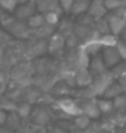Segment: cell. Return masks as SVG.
I'll list each match as a JSON object with an SVG mask.
<instances>
[{
    "label": "cell",
    "mask_w": 126,
    "mask_h": 133,
    "mask_svg": "<svg viewBox=\"0 0 126 133\" xmlns=\"http://www.w3.org/2000/svg\"><path fill=\"white\" fill-rule=\"evenodd\" d=\"M105 22L108 24L109 32L119 36L121 29L126 26V5L113 11H108L105 15Z\"/></svg>",
    "instance_id": "obj_1"
},
{
    "label": "cell",
    "mask_w": 126,
    "mask_h": 133,
    "mask_svg": "<svg viewBox=\"0 0 126 133\" xmlns=\"http://www.w3.org/2000/svg\"><path fill=\"white\" fill-rule=\"evenodd\" d=\"M100 56L106 69H114L122 61L115 46H103Z\"/></svg>",
    "instance_id": "obj_2"
},
{
    "label": "cell",
    "mask_w": 126,
    "mask_h": 133,
    "mask_svg": "<svg viewBox=\"0 0 126 133\" xmlns=\"http://www.w3.org/2000/svg\"><path fill=\"white\" fill-rule=\"evenodd\" d=\"M37 12V5L32 1H24V3H18L16 9L14 10V15L17 20L27 21L29 17Z\"/></svg>",
    "instance_id": "obj_3"
},
{
    "label": "cell",
    "mask_w": 126,
    "mask_h": 133,
    "mask_svg": "<svg viewBox=\"0 0 126 133\" xmlns=\"http://www.w3.org/2000/svg\"><path fill=\"white\" fill-rule=\"evenodd\" d=\"M58 108L62 112H65L66 115H70V116H77V115L82 114L80 104L72 99H69V98H64V99L58 100Z\"/></svg>",
    "instance_id": "obj_4"
},
{
    "label": "cell",
    "mask_w": 126,
    "mask_h": 133,
    "mask_svg": "<svg viewBox=\"0 0 126 133\" xmlns=\"http://www.w3.org/2000/svg\"><path fill=\"white\" fill-rule=\"evenodd\" d=\"M81 111L90 118H98L100 116V111L98 109L97 100H83V103H78Z\"/></svg>",
    "instance_id": "obj_5"
},
{
    "label": "cell",
    "mask_w": 126,
    "mask_h": 133,
    "mask_svg": "<svg viewBox=\"0 0 126 133\" xmlns=\"http://www.w3.org/2000/svg\"><path fill=\"white\" fill-rule=\"evenodd\" d=\"M113 82V78L111 76H105V73L103 72L100 75H98L97 78L94 81L91 82V87L93 88V90H96L99 94H103V92L106 89V87ZM94 92V93H96Z\"/></svg>",
    "instance_id": "obj_6"
},
{
    "label": "cell",
    "mask_w": 126,
    "mask_h": 133,
    "mask_svg": "<svg viewBox=\"0 0 126 133\" xmlns=\"http://www.w3.org/2000/svg\"><path fill=\"white\" fill-rule=\"evenodd\" d=\"M106 12L108 11L104 8L103 0H91L90 1V6H88V10H87L88 15L96 17V18H99V17L105 16Z\"/></svg>",
    "instance_id": "obj_7"
},
{
    "label": "cell",
    "mask_w": 126,
    "mask_h": 133,
    "mask_svg": "<svg viewBox=\"0 0 126 133\" xmlns=\"http://www.w3.org/2000/svg\"><path fill=\"white\" fill-rule=\"evenodd\" d=\"M9 33H11L14 36L17 37H24V33H27V23H24L23 21L17 20L15 17V20L9 22L8 26Z\"/></svg>",
    "instance_id": "obj_8"
},
{
    "label": "cell",
    "mask_w": 126,
    "mask_h": 133,
    "mask_svg": "<svg viewBox=\"0 0 126 133\" xmlns=\"http://www.w3.org/2000/svg\"><path fill=\"white\" fill-rule=\"evenodd\" d=\"M102 45H100V43L97 41V38L96 39H92V41H87L83 44V46H82V50L88 55V56H96L98 52L102 51Z\"/></svg>",
    "instance_id": "obj_9"
},
{
    "label": "cell",
    "mask_w": 126,
    "mask_h": 133,
    "mask_svg": "<svg viewBox=\"0 0 126 133\" xmlns=\"http://www.w3.org/2000/svg\"><path fill=\"white\" fill-rule=\"evenodd\" d=\"M122 94V87L121 84H119V83H114V82H111L106 89L103 92V97L104 98H108V99H114L115 97H118Z\"/></svg>",
    "instance_id": "obj_10"
},
{
    "label": "cell",
    "mask_w": 126,
    "mask_h": 133,
    "mask_svg": "<svg viewBox=\"0 0 126 133\" xmlns=\"http://www.w3.org/2000/svg\"><path fill=\"white\" fill-rule=\"evenodd\" d=\"M88 6H90V1L88 0H75L72 6H71L70 12L73 14V15H82V14L87 12Z\"/></svg>",
    "instance_id": "obj_11"
},
{
    "label": "cell",
    "mask_w": 126,
    "mask_h": 133,
    "mask_svg": "<svg viewBox=\"0 0 126 133\" xmlns=\"http://www.w3.org/2000/svg\"><path fill=\"white\" fill-rule=\"evenodd\" d=\"M118 37L113 34V33H103L102 36H98L97 41L100 43L102 46H115L116 42H118Z\"/></svg>",
    "instance_id": "obj_12"
},
{
    "label": "cell",
    "mask_w": 126,
    "mask_h": 133,
    "mask_svg": "<svg viewBox=\"0 0 126 133\" xmlns=\"http://www.w3.org/2000/svg\"><path fill=\"white\" fill-rule=\"evenodd\" d=\"M98 109L100 111V114H110L114 110V103L113 99H108V98H100L97 100Z\"/></svg>",
    "instance_id": "obj_13"
},
{
    "label": "cell",
    "mask_w": 126,
    "mask_h": 133,
    "mask_svg": "<svg viewBox=\"0 0 126 133\" xmlns=\"http://www.w3.org/2000/svg\"><path fill=\"white\" fill-rule=\"evenodd\" d=\"M44 23H45V20H44L43 14H41V12H38V11L27 20V26L31 27V28H38V27L43 26Z\"/></svg>",
    "instance_id": "obj_14"
},
{
    "label": "cell",
    "mask_w": 126,
    "mask_h": 133,
    "mask_svg": "<svg viewBox=\"0 0 126 133\" xmlns=\"http://www.w3.org/2000/svg\"><path fill=\"white\" fill-rule=\"evenodd\" d=\"M64 38L60 36V34H55L53 36V38L50 39V43H49V50L50 51H58L60 50L62 46H64Z\"/></svg>",
    "instance_id": "obj_15"
},
{
    "label": "cell",
    "mask_w": 126,
    "mask_h": 133,
    "mask_svg": "<svg viewBox=\"0 0 126 133\" xmlns=\"http://www.w3.org/2000/svg\"><path fill=\"white\" fill-rule=\"evenodd\" d=\"M18 3V0H0V8L3 9V11L14 12Z\"/></svg>",
    "instance_id": "obj_16"
},
{
    "label": "cell",
    "mask_w": 126,
    "mask_h": 133,
    "mask_svg": "<svg viewBox=\"0 0 126 133\" xmlns=\"http://www.w3.org/2000/svg\"><path fill=\"white\" fill-rule=\"evenodd\" d=\"M103 4H104L106 11H113L115 9H119L126 5L122 0H103Z\"/></svg>",
    "instance_id": "obj_17"
},
{
    "label": "cell",
    "mask_w": 126,
    "mask_h": 133,
    "mask_svg": "<svg viewBox=\"0 0 126 133\" xmlns=\"http://www.w3.org/2000/svg\"><path fill=\"white\" fill-rule=\"evenodd\" d=\"M43 16H44L45 23H47V24H50V26L56 24L58 21H59V12L48 11V12H44V14H43Z\"/></svg>",
    "instance_id": "obj_18"
},
{
    "label": "cell",
    "mask_w": 126,
    "mask_h": 133,
    "mask_svg": "<svg viewBox=\"0 0 126 133\" xmlns=\"http://www.w3.org/2000/svg\"><path fill=\"white\" fill-rule=\"evenodd\" d=\"M90 117H87L83 114H80L76 116V120H75V125L77 126L78 128H86L87 126L90 125Z\"/></svg>",
    "instance_id": "obj_19"
},
{
    "label": "cell",
    "mask_w": 126,
    "mask_h": 133,
    "mask_svg": "<svg viewBox=\"0 0 126 133\" xmlns=\"http://www.w3.org/2000/svg\"><path fill=\"white\" fill-rule=\"evenodd\" d=\"M113 103H114V109H118V110L125 109L126 97L124 94H120V95H118V97H115L114 99H113Z\"/></svg>",
    "instance_id": "obj_20"
},
{
    "label": "cell",
    "mask_w": 126,
    "mask_h": 133,
    "mask_svg": "<svg viewBox=\"0 0 126 133\" xmlns=\"http://www.w3.org/2000/svg\"><path fill=\"white\" fill-rule=\"evenodd\" d=\"M115 48H116V50H118L119 55H120V57L122 59V61L126 60V42L121 41V39H118Z\"/></svg>",
    "instance_id": "obj_21"
},
{
    "label": "cell",
    "mask_w": 126,
    "mask_h": 133,
    "mask_svg": "<svg viewBox=\"0 0 126 133\" xmlns=\"http://www.w3.org/2000/svg\"><path fill=\"white\" fill-rule=\"evenodd\" d=\"M59 1V5H60V8L62 11H66V12H70L71 10V6H72L73 1L75 0H58Z\"/></svg>",
    "instance_id": "obj_22"
},
{
    "label": "cell",
    "mask_w": 126,
    "mask_h": 133,
    "mask_svg": "<svg viewBox=\"0 0 126 133\" xmlns=\"http://www.w3.org/2000/svg\"><path fill=\"white\" fill-rule=\"evenodd\" d=\"M8 111L4 109H0V126L6 125V121H8Z\"/></svg>",
    "instance_id": "obj_23"
},
{
    "label": "cell",
    "mask_w": 126,
    "mask_h": 133,
    "mask_svg": "<svg viewBox=\"0 0 126 133\" xmlns=\"http://www.w3.org/2000/svg\"><path fill=\"white\" fill-rule=\"evenodd\" d=\"M6 82H8V75H6V72L0 71V85L4 87L6 84Z\"/></svg>",
    "instance_id": "obj_24"
},
{
    "label": "cell",
    "mask_w": 126,
    "mask_h": 133,
    "mask_svg": "<svg viewBox=\"0 0 126 133\" xmlns=\"http://www.w3.org/2000/svg\"><path fill=\"white\" fill-rule=\"evenodd\" d=\"M119 36H120V38H119V39H121V41L126 42V26L121 29V32L119 33Z\"/></svg>",
    "instance_id": "obj_25"
},
{
    "label": "cell",
    "mask_w": 126,
    "mask_h": 133,
    "mask_svg": "<svg viewBox=\"0 0 126 133\" xmlns=\"http://www.w3.org/2000/svg\"><path fill=\"white\" fill-rule=\"evenodd\" d=\"M3 57H4V49L0 46V65L3 62Z\"/></svg>",
    "instance_id": "obj_26"
},
{
    "label": "cell",
    "mask_w": 126,
    "mask_h": 133,
    "mask_svg": "<svg viewBox=\"0 0 126 133\" xmlns=\"http://www.w3.org/2000/svg\"><path fill=\"white\" fill-rule=\"evenodd\" d=\"M3 15H4V11H3V9L0 8V23H1V18H3Z\"/></svg>",
    "instance_id": "obj_27"
},
{
    "label": "cell",
    "mask_w": 126,
    "mask_h": 133,
    "mask_svg": "<svg viewBox=\"0 0 126 133\" xmlns=\"http://www.w3.org/2000/svg\"><path fill=\"white\" fill-rule=\"evenodd\" d=\"M0 133H9L8 131H5V129H0Z\"/></svg>",
    "instance_id": "obj_28"
},
{
    "label": "cell",
    "mask_w": 126,
    "mask_h": 133,
    "mask_svg": "<svg viewBox=\"0 0 126 133\" xmlns=\"http://www.w3.org/2000/svg\"><path fill=\"white\" fill-rule=\"evenodd\" d=\"M27 1H32V3H37L38 0H27Z\"/></svg>",
    "instance_id": "obj_29"
},
{
    "label": "cell",
    "mask_w": 126,
    "mask_h": 133,
    "mask_svg": "<svg viewBox=\"0 0 126 133\" xmlns=\"http://www.w3.org/2000/svg\"><path fill=\"white\" fill-rule=\"evenodd\" d=\"M20 3H24V1H27V0H18Z\"/></svg>",
    "instance_id": "obj_30"
},
{
    "label": "cell",
    "mask_w": 126,
    "mask_h": 133,
    "mask_svg": "<svg viewBox=\"0 0 126 133\" xmlns=\"http://www.w3.org/2000/svg\"><path fill=\"white\" fill-rule=\"evenodd\" d=\"M122 1H124V3H125V4H126V0H122Z\"/></svg>",
    "instance_id": "obj_31"
},
{
    "label": "cell",
    "mask_w": 126,
    "mask_h": 133,
    "mask_svg": "<svg viewBox=\"0 0 126 133\" xmlns=\"http://www.w3.org/2000/svg\"><path fill=\"white\" fill-rule=\"evenodd\" d=\"M45 1H52V0H45Z\"/></svg>",
    "instance_id": "obj_32"
},
{
    "label": "cell",
    "mask_w": 126,
    "mask_h": 133,
    "mask_svg": "<svg viewBox=\"0 0 126 133\" xmlns=\"http://www.w3.org/2000/svg\"><path fill=\"white\" fill-rule=\"evenodd\" d=\"M88 1H91V0H88Z\"/></svg>",
    "instance_id": "obj_33"
}]
</instances>
